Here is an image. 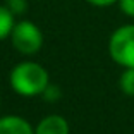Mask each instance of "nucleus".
I'll use <instances>...</instances> for the list:
<instances>
[{"instance_id":"5","label":"nucleus","mask_w":134,"mask_h":134,"mask_svg":"<svg viewBox=\"0 0 134 134\" xmlns=\"http://www.w3.org/2000/svg\"><path fill=\"white\" fill-rule=\"evenodd\" d=\"M35 134H69V124L60 115H48L38 124Z\"/></svg>"},{"instance_id":"6","label":"nucleus","mask_w":134,"mask_h":134,"mask_svg":"<svg viewBox=\"0 0 134 134\" xmlns=\"http://www.w3.org/2000/svg\"><path fill=\"white\" fill-rule=\"evenodd\" d=\"M14 14L7 9V5H0V40L10 36L12 29H14Z\"/></svg>"},{"instance_id":"1","label":"nucleus","mask_w":134,"mask_h":134,"mask_svg":"<svg viewBox=\"0 0 134 134\" xmlns=\"http://www.w3.org/2000/svg\"><path fill=\"white\" fill-rule=\"evenodd\" d=\"M48 72L45 67L35 62L17 64L10 72V86L12 90L23 96L43 95L48 86Z\"/></svg>"},{"instance_id":"3","label":"nucleus","mask_w":134,"mask_h":134,"mask_svg":"<svg viewBox=\"0 0 134 134\" xmlns=\"http://www.w3.org/2000/svg\"><path fill=\"white\" fill-rule=\"evenodd\" d=\"M12 47L24 55H33L43 45V35L40 28L31 21H21L14 24V29L10 33Z\"/></svg>"},{"instance_id":"9","label":"nucleus","mask_w":134,"mask_h":134,"mask_svg":"<svg viewBox=\"0 0 134 134\" xmlns=\"http://www.w3.org/2000/svg\"><path fill=\"white\" fill-rule=\"evenodd\" d=\"M120 10L129 17H134V0H119Z\"/></svg>"},{"instance_id":"11","label":"nucleus","mask_w":134,"mask_h":134,"mask_svg":"<svg viewBox=\"0 0 134 134\" xmlns=\"http://www.w3.org/2000/svg\"><path fill=\"white\" fill-rule=\"evenodd\" d=\"M91 5H96V7H108V5L115 4L119 0H88Z\"/></svg>"},{"instance_id":"2","label":"nucleus","mask_w":134,"mask_h":134,"mask_svg":"<svg viewBox=\"0 0 134 134\" xmlns=\"http://www.w3.org/2000/svg\"><path fill=\"white\" fill-rule=\"evenodd\" d=\"M108 52L114 62L122 67H134V24L115 29L108 41Z\"/></svg>"},{"instance_id":"7","label":"nucleus","mask_w":134,"mask_h":134,"mask_svg":"<svg viewBox=\"0 0 134 134\" xmlns=\"http://www.w3.org/2000/svg\"><path fill=\"white\" fill-rule=\"evenodd\" d=\"M120 90L129 96H134V67H127L120 76Z\"/></svg>"},{"instance_id":"8","label":"nucleus","mask_w":134,"mask_h":134,"mask_svg":"<svg viewBox=\"0 0 134 134\" xmlns=\"http://www.w3.org/2000/svg\"><path fill=\"white\" fill-rule=\"evenodd\" d=\"M7 9L14 16H21L28 10V2L26 0H7Z\"/></svg>"},{"instance_id":"4","label":"nucleus","mask_w":134,"mask_h":134,"mask_svg":"<svg viewBox=\"0 0 134 134\" xmlns=\"http://www.w3.org/2000/svg\"><path fill=\"white\" fill-rule=\"evenodd\" d=\"M0 134H35V131L26 119L7 115L0 119Z\"/></svg>"},{"instance_id":"10","label":"nucleus","mask_w":134,"mask_h":134,"mask_svg":"<svg viewBox=\"0 0 134 134\" xmlns=\"http://www.w3.org/2000/svg\"><path fill=\"white\" fill-rule=\"evenodd\" d=\"M43 95H45V98H47V100H55V98H59V96H60V91H59V88H57V86H50V84H48L47 90L43 91Z\"/></svg>"}]
</instances>
